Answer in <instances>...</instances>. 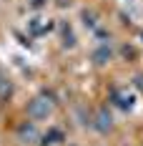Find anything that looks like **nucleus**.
Here are the masks:
<instances>
[{
    "mask_svg": "<svg viewBox=\"0 0 143 146\" xmlns=\"http://www.w3.org/2000/svg\"><path fill=\"white\" fill-rule=\"evenodd\" d=\"M48 111H50V106H48V101H33L30 103V108H28V113H30V118H35V121H40V118H45L48 116Z\"/></svg>",
    "mask_w": 143,
    "mask_h": 146,
    "instance_id": "1",
    "label": "nucleus"
},
{
    "mask_svg": "<svg viewBox=\"0 0 143 146\" xmlns=\"http://www.w3.org/2000/svg\"><path fill=\"white\" fill-rule=\"evenodd\" d=\"M98 121H100V123H98L100 131H108V129H111V116H108L105 111H100V113H98Z\"/></svg>",
    "mask_w": 143,
    "mask_h": 146,
    "instance_id": "2",
    "label": "nucleus"
},
{
    "mask_svg": "<svg viewBox=\"0 0 143 146\" xmlns=\"http://www.w3.org/2000/svg\"><path fill=\"white\" fill-rule=\"evenodd\" d=\"M8 93H10V83H8V81H5V78H3V76H0V96H3V98H5V96H8Z\"/></svg>",
    "mask_w": 143,
    "mask_h": 146,
    "instance_id": "3",
    "label": "nucleus"
},
{
    "mask_svg": "<svg viewBox=\"0 0 143 146\" xmlns=\"http://www.w3.org/2000/svg\"><path fill=\"white\" fill-rule=\"evenodd\" d=\"M108 58H111V53H108V50H98V53H96V60H98V63H105Z\"/></svg>",
    "mask_w": 143,
    "mask_h": 146,
    "instance_id": "4",
    "label": "nucleus"
}]
</instances>
